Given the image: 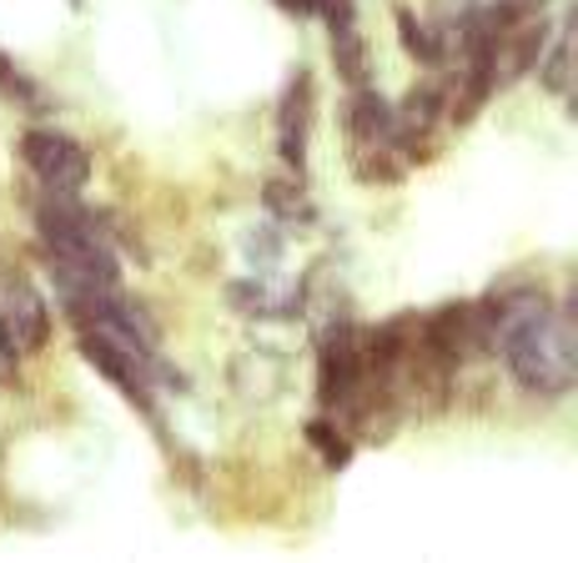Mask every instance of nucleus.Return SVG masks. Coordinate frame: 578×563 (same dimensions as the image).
Wrapping results in <instances>:
<instances>
[{
    "label": "nucleus",
    "instance_id": "obj_1",
    "mask_svg": "<svg viewBox=\"0 0 578 563\" xmlns=\"http://www.w3.org/2000/svg\"><path fill=\"white\" fill-rule=\"evenodd\" d=\"M478 323L488 347H503V362L518 378V388L538 398H564L578 382V323L574 307H548L544 293H493L478 303Z\"/></svg>",
    "mask_w": 578,
    "mask_h": 563
},
{
    "label": "nucleus",
    "instance_id": "obj_2",
    "mask_svg": "<svg viewBox=\"0 0 578 563\" xmlns=\"http://www.w3.org/2000/svg\"><path fill=\"white\" fill-rule=\"evenodd\" d=\"M35 227H41V257L55 272L61 293H116L121 287V267L101 237L96 217L71 202V192L45 196L35 206Z\"/></svg>",
    "mask_w": 578,
    "mask_h": 563
},
{
    "label": "nucleus",
    "instance_id": "obj_3",
    "mask_svg": "<svg viewBox=\"0 0 578 563\" xmlns=\"http://www.w3.org/2000/svg\"><path fill=\"white\" fill-rule=\"evenodd\" d=\"M21 156H25V166L41 176L45 192H81V186L91 182L86 146H81V141H71L66 131H51V126L25 131Z\"/></svg>",
    "mask_w": 578,
    "mask_h": 563
},
{
    "label": "nucleus",
    "instance_id": "obj_4",
    "mask_svg": "<svg viewBox=\"0 0 578 563\" xmlns=\"http://www.w3.org/2000/svg\"><path fill=\"white\" fill-rule=\"evenodd\" d=\"M358 378H362V362H358V342H352L348 327L322 337V362H317V398L322 408H348L358 398Z\"/></svg>",
    "mask_w": 578,
    "mask_h": 563
},
{
    "label": "nucleus",
    "instance_id": "obj_5",
    "mask_svg": "<svg viewBox=\"0 0 578 563\" xmlns=\"http://www.w3.org/2000/svg\"><path fill=\"white\" fill-rule=\"evenodd\" d=\"M0 317L11 327L16 347H25V352L45 347V337H51V307H45L41 293H35L25 277H16V272L0 282Z\"/></svg>",
    "mask_w": 578,
    "mask_h": 563
},
{
    "label": "nucleus",
    "instance_id": "obj_6",
    "mask_svg": "<svg viewBox=\"0 0 578 563\" xmlns=\"http://www.w3.org/2000/svg\"><path fill=\"white\" fill-rule=\"evenodd\" d=\"M307 111H312V81H307V71H297L282 96V121H277V152H282V162L292 172H302V156H307V121H312Z\"/></svg>",
    "mask_w": 578,
    "mask_h": 563
},
{
    "label": "nucleus",
    "instance_id": "obj_7",
    "mask_svg": "<svg viewBox=\"0 0 578 563\" xmlns=\"http://www.w3.org/2000/svg\"><path fill=\"white\" fill-rule=\"evenodd\" d=\"M348 131L358 146H388V141L398 136L393 101H382L378 91L358 86V96H352V106H348Z\"/></svg>",
    "mask_w": 578,
    "mask_h": 563
},
{
    "label": "nucleus",
    "instance_id": "obj_8",
    "mask_svg": "<svg viewBox=\"0 0 578 563\" xmlns=\"http://www.w3.org/2000/svg\"><path fill=\"white\" fill-rule=\"evenodd\" d=\"M81 352H86V362L96 372H106L111 382H116L121 392H126V398L136 402V408H152V378H142V372L132 368V362L121 358L116 347L111 342H101V337H91V332H81Z\"/></svg>",
    "mask_w": 578,
    "mask_h": 563
},
{
    "label": "nucleus",
    "instance_id": "obj_9",
    "mask_svg": "<svg viewBox=\"0 0 578 563\" xmlns=\"http://www.w3.org/2000/svg\"><path fill=\"white\" fill-rule=\"evenodd\" d=\"M332 65L348 86H368L372 65H368V41H362L358 21L352 25H332Z\"/></svg>",
    "mask_w": 578,
    "mask_h": 563
},
{
    "label": "nucleus",
    "instance_id": "obj_10",
    "mask_svg": "<svg viewBox=\"0 0 578 563\" xmlns=\"http://www.w3.org/2000/svg\"><path fill=\"white\" fill-rule=\"evenodd\" d=\"M398 35H403V51L413 55V61H423V65H437V55H443V45H437V35L427 31V25L417 21L413 11H398Z\"/></svg>",
    "mask_w": 578,
    "mask_h": 563
},
{
    "label": "nucleus",
    "instance_id": "obj_11",
    "mask_svg": "<svg viewBox=\"0 0 578 563\" xmlns=\"http://www.w3.org/2000/svg\"><path fill=\"white\" fill-rule=\"evenodd\" d=\"M307 443L322 453V463H328V468H342L352 458V443L338 433V428H332V422H307Z\"/></svg>",
    "mask_w": 578,
    "mask_h": 563
},
{
    "label": "nucleus",
    "instance_id": "obj_12",
    "mask_svg": "<svg viewBox=\"0 0 578 563\" xmlns=\"http://www.w3.org/2000/svg\"><path fill=\"white\" fill-rule=\"evenodd\" d=\"M568 51H574V41H568V31H564L558 45L548 51V61H538V76H544V86L554 91V96H568Z\"/></svg>",
    "mask_w": 578,
    "mask_h": 563
},
{
    "label": "nucleus",
    "instance_id": "obj_13",
    "mask_svg": "<svg viewBox=\"0 0 578 563\" xmlns=\"http://www.w3.org/2000/svg\"><path fill=\"white\" fill-rule=\"evenodd\" d=\"M267 212H277V217H287V222H307V217H312V206L302 202V192L287 186V182H267Z\"/></svg>",
    "mask_w": 578,
    "mask_h": 563
},
{
    "label": "nucleus",
    "instance_id": "obj_14",
    "mask_svg": "<svg viewBox=\"0 0 578 563\" xmlns=\"http://www.w3.org/2000/svg\"><path fill=\"white\" fill-rule=\"evenodd\" d=\"M0 91H11V96H25V91H31V86H25V76L16 71L11 61H6V55H0Z\"/></svg>",
    "mask_w": 578,
    "mask_h": 563
},
{
    "label": "nucleus",
    "instance_id": "obj_15",
    "mask_svg": "<svg viewBox=\"0 0 578 563\" xmlns=\"http://www.w3.org/2000/svg\"><path fill=\"white\" fill-rule=\"evenodd\" d=\"M16 352H21V347H16L11 327H6V317H0V372H6V368H16Z\"/></svg>",
    "mask_w": 578,
    "mask_h": 563
},
{
    "label": "nucleus",
    "instance_id": "obj_16",
    "mask_svg": "<svg viewBox=\"0 0 578 563\" xmlns=\"http://www.w3.org/2000/svg\"><path fill=\"white\" fill-rule=\"evenodd\" d=\"M282 11H297V16H312V0H277Z\"/></svg>",
    "mask_w": 578,
    "mask_h": 563
}]
</instances>
